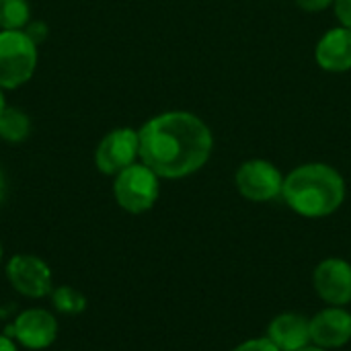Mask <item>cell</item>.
<instances>
[{
    "label": "cell",
    "instance_id": "6da1fadb",
    "mask_svg": "<svg viewBox=\"0 0 351 351\" xmlns=\"http://www.w3.org/2000/svg\"><path fill=\"white\" fill-rule=\"evenodd\" d=\"M140 160L162 179H183L199 171L212 154V132L193 113L167 111L140 130Z\"/></svg>",
    "mask_w": 351,
    "mask_h": 351
},
{
    "label": "cell",
    "instance_id": "7a4b0ae2",
    "mask_svg": "<svg viewBox=\"0 0 351 351\" xmlns=\"http://www.w3.org/2000/svg\"><path fill=\"white\" fill-rule=\"evenodd\" d=\"M282 197L304 218H325L341 208L346 199V181L329 165H302L284 179Z\"/></svg>",
    "mask_w": 351,
    "mask_h": 351
},
{
    "label": "cell",
    "instance_id": "3957f363",
    "mask_svg": "<svg viewBox=\"0 0 351 351\" xmlns=\"http://www.w3.org/2000/svg\"><path fill=\"white\" fill-rule=\"evenodd\" d=\"M37 43L25 29L0 31V88L14 90L27 84L37 68Z\"/></svg>",
    "mask_w": 351,
    "mask_h": 351
},
{
    "label": "cell",
    "instance_id": "277c9868",
    "mask_svg": "<svg viewBox=\"0 0 351 351\" xmlns=\"http://www.w3.org/2000/svg\"><path fill=\"white\" fill-rule=\"evenodd\" d=\"M158 179L160 177L144 162H134L132 167L123 169L115 175L113 181V195L117 206L130 214H144L152 210L160 193Z\"/></svg>",
    "mask_w": 351,
    "mask_h": 351
},
{
    "label": "cell",
    "instance_id": "5b68a950",
    "mask_svg": "<svg viewBox=\"0 0 351 351\" xmlns=\"http://www.w3.org/2000/svg\"><path fill=\"white\" fill-rule=\"evenodd\" d=\"M140 158V136L132 128H115L105 134L95 150V167L109 177L132 167Z\"/></svg>",
    "mask_w": 351,
    "mask_h": 351
},
{
    "label": "cell",
    "instance_id": "8992f818",
    "mask_svg": "<svg viewBox=\"0 0 351 351\" xmlns=\"http://www.w3.org/2000/svg\"><path fill=\"white\" fill-rule=\"evenodd\" d=\"M6 278L10 286L25 298H45L51 294V269L49 265L29 253H19L6 263Z\"/></svg>",
    "mask_w": 351,
    "mask_h": 351
},
{
    "label": "cell",
    "instance_id": "52a82bcc",
    "mask_svg": "<svg viewBox=\"0 0 351 351\" xmlns=\"http://www.w3.org/2000/svg\"><path fill=\"white\" fill-rule=\"evenodd\" d=\"M234 183L239 193L249 202H269L282 195L284 177L280 169H276L267 160H247L239 167L234 175Z\"/></svg>",
    "mask_w": 351,
    "mask_h": 351
},
{
    "label": "cell",
    "instance_id": "ba28073f",
    "mask_svg": "<svg viewBox=\"0 0 351 351\" xmlns=\"http://www.w3.org/2000/svg\"><path fill=\"white\" fill-rule=\"evenodd\" d=\"M313 286L321 300L329 306H346L351 302V263L339 257L323 259L313 271Z\"/></svg>",
    "mask_w": 351,
    "mask_h": 351
},
{
    "label": "cell",
    "instance_id": "9c48e42d",
    "mask_svg": "<svg viewBox=\"0 0 351 351\" xmlns=\"http://www.w3.org/2000/svg\"><path fill=\"white\" fill-rule=\"evenodd\" d=\"M351 341V313L329 306L311 319V343L323 350H339Z\"/></svg>",
    "mask_w": 351,
    "mask_h": 351
},
{
    "label": "cell",
    "instance_id": "30bf717a",
    "mask_svg": "<svg viewBox=\"0 0 351 351\" xmlns=\"http://www.w3.org/2000/svg\"><path fill=\"white\" fill-rule=\"evenodd\" d=\"M12 331L23 348L47 350L58 337V321L45 308H27L14 319Z\"/></svg>",
    "mask_w": 351,
    "mask_h": 351
},
{
    "label": "cell",
    "instance_id": "8fae6325",
    "mask_svg": "<svg viewBox=\"0 0 351 351\" xmlns=\"http://www.w3.org/2000/svg\"><path fill=\"white\" fill-rule=\"evenodd\" d=\"M267 339L280 351H298L311 346V319L298 313H282L267 327Z\"/></svg>",
    "mask_w": 351,
    "mask_h": 351
},
{
    "label": "cell",
    "instance_id": "7c38bea8",
    "mask_svg": "<svg viewBox=\"0 0 351 351\" xmlns=\"http://www.w3.org/2000/svg\"><path fill=\"white\" fill-rule=\"evenodd\" d=\"M315 58L319 66L327 72L351 70V29L337 27L327 31L317 43Z\"/></svg>",
    "mask_w": 351,
    "mask_h": 351
},
{
    "label": "cell",
    "instance_id": "4fadbf2b",
    "mask_svg": "<svg viewBox=\"0 0 351 351\" xmlns=\"http://www.w3.org/2000/svg\"><path fill=\"white\" fill-rule=\"evenodd\" d=\"M31 134V119L19 107H4L0 113V140L8 144L25 142Z\"/></svg>",
    "mask_w": 351,
    "mask_h": 351
},
{
    "label": "cell",
    "instance_id": "5bb4252c",
    "mask_svg": "<svg viewBox=\"0 0 351 351\" xmlns=\"http://www.w3.org/2000/svg\"><path fill=\"white\" fill-rule=\"evenodd\" d=\"M31 23L29 0H0V31L25 29Z\"/></svg>",
    "mask_w": 351,
    "mask_h": 351
},
{
    "label": "cell",
    "instance_id": "9a60e30c",
    "mask_svg": "<svg viewBox=\"0 0 351 351\" xmlns=\"http://www.w3.org/2000/svg\"><path fill=\"white\" fill-rule=\"evenodd\" d=\"M51 304L58 313L74 317L86 308V298L82 292H78L72 286H60V288L51 290Z\"/></svg>",
    "mask_w": 351,
    "mask_h": 351
},
{
    "label": "cell",
    "instance_id": "2e32d148",
    "mask_svg": "<svg viewBox=\"0 0 351 351\" xmlns=\"http://www.w3.org/2000/svg\"><path fill=\"white\" fill-rule=\"evenodd\" d=\"M232 351H280L267 337H261V339H249V341H243L241 346H237Z\"/></svg>",
    "mask_w": 351,
    "mask_h": 351
},
{
    "label": "cell",
    "instance_id": "e0dca14e",
    "mask_svg": "<svg viewBox=\"0 0 351 351\" xmlns=\"http://www.w3.org/2000/svg\"><path fill=\"white\" fill-rule=\"evenodd\" d=\"M25 31H27V35L39 45V43H43L45 39H47V25L43 23V21H31L27 27H25Z\"/></svg>",
    "mask_w": 351,
    "mask_h": 351
},
{
    "label": "cell",
    "instance_id": "ac0fdd59",
    "mask_svg": "<svg viewBox=\"0 0 351 351\" xmlns=\"http://www.w3.org/2000/svg\"><path fill=\"white\" fill-rule=\"evenodd\" d=\"M335 14L343 27L351 29V0H335Z\"/></svg>",
    "mask_w": 351,
    "mask_h": 351
},
{
    "label": "cell",
    "instance_id": "d6986e66",
    "mask_svg": "<svg viewBox=\"0 0 351 351\" xmlns=\"http://www.w3.org/2000/svg\"><path fill=\"white\" fill-rule=\"evenodd\" d=\"M331 2H335V0H296L298 8H302V10H306V12L323 10V8H327Z\"/></svg>",
    "mask_w": 351,
    "mask_h": 351
},
{
    "label": "cell",
    "instance_id": "ffe728a7",
    "mask_svg": "<svg viewBox=\"0 0 351 351\" xmlns=\"http://www.w3.org/2000/svg\"><path fill=\"white\" fill-rule=\"evenodd\" d=\"M0 351H19V348L14 346V341H12V339H8V337L0 335Z\"/></svg>",
    "mask_w": 351,
    "mask_h": 351
},
{
    "label": "cell",
    "instance_id": "44dd1931",
    "mask_svg": "<svg viewBox=\"0 0 351 351\" xmlns=\"http://www.w3.org/2000/svg\"><path fill=\"white\" fill-rule=\"evenodd\" d=\"M4 197H6V177L0 169V204L4 202Z\"/></svg>",
    "mask_w": 351,
    "mask_h": 351
},
{
    "label": "cell",
    "instance_id": "7402d4cb",
    "mask_svg": "<svg viewBox=\"0 0 351 351\" xmlns=\"http://www.w3.org/2000/svg\"><path fill=\"white\" fill-rule=\"evenodd\" d=\"M298 351H329V350H323V348H317V346H306V348H302V350H298Z\"/></svg>",
    "mask_w": 351,
    "mask_h": 351
},
{
    "label": "cell",
    "instance_id": "603a6c76",
    "mask_svg": "<svg viewBox=\"0 0 351 351\" xmlns=\"http://www.w3.org/2000/svg\"><path fill=\"white\" fill-rule=\"evenodd\" d=\"M4 107H6V101H4V93H2V88H0V113L4 111Z\"/></svg>",
    "mask_w": 351,
    "mask_h": 351
},
{
    "label": "cell",
    "instance_id": "cb8c5ba5",
    "mask_svg": "<svg viewBox=\"0 0 351 351\" xmlns=\"http://www.w3.org/2000/svg\"><path fill=\"white\" fill-rule=\"evenodd\" d=\"M0 261H2V243H0Z\"/></svg>",
    "mask_w": 351,
    "mask_h": 351
}]
</instances>
